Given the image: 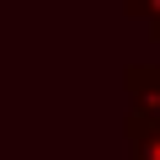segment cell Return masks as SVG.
Instances as JSON below:
<instances>
[{
    "label": "cell",
    "mask_w": 160,
    "mask_h": 160,
    "mask_svg": "<svg viewBox=\"0 0 160 160\" xmlns=\"http://www.w3.org/2000/svg\"><path fill=\"white\" fill-rule=\"evenodd\" d=\"M128 133H133L128 160H160V118H139V112H133Z\"/></svg>",
    "instance_id": "cell-1"
}]
</instances>
